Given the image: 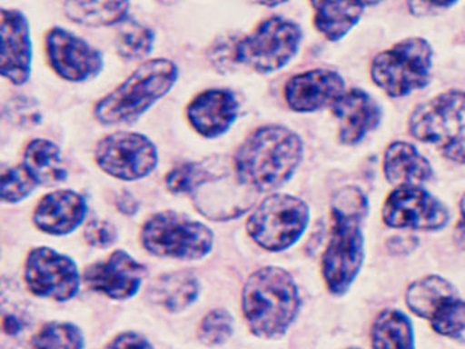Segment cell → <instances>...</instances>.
Segmentation results:
<instances>
[{"mask_svg": "<svg viewBox=\"0 0 465 349\" xmlns=\"http://www.w3.org/2000/svg\"><path fill=\"white\" fill-rule=\"evenodd\" d=\"M233 332V317L225 309L210 310L197 328V338L203 345L217 346L227 343Z\"/></svg>", "mask_w": 465, "mask_h": 349, "instance_id": "cell-32", "label": "cell"}, {"mask_svg": "<svg viewBox=\"0 0 465 349\" xmlns=\"http://www.w3.org/2000/svg\"><path fill=\"white\" fill-rule=\"evenodd\" d=\"M154 304L171 314L188 309L199 296V281L189 271H173L158 277L148 288Z\"/></svg>", "mask_w": 465, "mask_h": 349, "instance_id": "cell-26", "label": "cell"}, {"mask_svg": "<svg viewBox=\"0 0 465 349\" xmlns=\"http://www.w3.org/2000/svg\"><path fill=\"white\" fill-rule=\"evenodd\" d=\"M155 33L134 18H124L116 35V54L124 62H139L152 54Z\"/></svg>", "mask_w": 465, "mask_h": 349, "instance_id": "cell-28", "label": "cell"}, {"mask_svg": "<svg viewBox=\"0 0 465 349\" xmlns=\"http://www.w3.org/2000/svg\"><path fill=\"white\" fill-rule=\"evenodd\" d=\"M104 349H154V346L139 333L124 332L109 341Z\"/></svg>", "mask_w": 465, "mask_h": 349, "instance_id": "cell-35", "label": "cell"}, {"mask_svg": "<svg viewBox=\"0 0 465 349\" xmlns=\"http://www.w3.org/2000/svg\"><path fill=\"white\" fill-rule=\"evenodd\" d=\"M85 340L76 324L51 322L36 330L28 349H84Z\"/></svg>", "mask_w": 465, "mask_h": 349, "instance_id": "cell-29", "label": "cell"}, {"mask_svg": "<svg viewBox=\"0 0 465 349\" xmlns=\"http://www.w3.org/2000/svg\"><path fill=\"white\" fill-rule=\"evenodd\" d=\"M371 349H415L411 320L396 309L381 310L371 327Z\"/></svg>", "mask_w": 465, "mask_h": 349, "instance_id": "cell-27", "label": "cell"}, {"mask_svg": "<svg viewBox=\"0 0 465 349\" xmlns=\"http://www.w3.org/2000/svg\"><path fill=\"white\" fill-rule=\"evenodd\" d=\"M464 111V91H444L412 111L408 119V133L418 142L436 145L444 158L462 165Z\"/></svg>", "mask_w": 465, "mask_h": 349, "instance_id": "cell-6", "label": "cell"}, {"mask_svg": "<svg viewBox=\"0 0 465 349\" xmlns=\"http://www.w3.org/2000/svg\"><path fill=\"white\" fill-rule=\"evenodd\" d=\"M238 111V98L232 91L209 88L193 96L184 114L197 135L204 139H217L231 129Z\"/></svg>", "mask_w": 465, "mask_h": 349, "instance_id": "cell-20", "label": "cell"}, {"mask_svg": "<svg viewBox=\"0 0 465 349\" xmlns=\"http://www.w3.org/2000/svg\"><path fill=\"white\" fill-rule=\"evenodd\" d=\"M344 90L345 82L339 72L319 67L288 79L284 85V101L296 114H312L331 106Z\"/></svg>", "mask_w": 465, "mask_h": 349, "instance_id": "cell-17", "label": "cell"}, {"mask_svg": "<svg viewBox=\"0 0 465 349\" xmlns=\"http://www.w3.org/2000/svg\"><path fill=\"white\" fill-rule=\"evenodd\" d=\"M115 205L122 214L127 215V217H132L139 211V203H137L136 197L132 196L129 192H122L121 194H118Z\"/></svg>", "mask_w": 465, "mask_h": 349, "instance_id": "cell-36", "label": "cell"}, {"mask_svg": "<svg viewBox=\"0 0 465 349\" xmlns=\"http://www.w3.org/2000/svg\"><path fill=\"white\" fill-rule=\"evenodd\" d=\"M212 169L204 163H184L171 169L163 178L166 190L173 194L192 196L212 174Z\"/></svg>", "mask_w": 465, "mask_h": 349, "instance_id": "cell-31", "label": "cell"}, {"mask_svg": "<svg viewBox=\"0 0 465 349\" xmlns=\"http://www.w3.org/2000/svg\"><path fill=\"white\" fill-rule=\"evenodd\" d=\"M300 289L287 270L275 265L260 268L242 289V314L256 337L278 340L298 316Z\"/></svg>", "mask_w": 465, "mask_h": 349, "instance_id": "cell-3", "label": "cell"}, {"mask_svg": "<svg viewBox=\"0 0 465 349\" xmlns=\"http://www.w3.org/2000/svg\"><path fill=\"white\" fill-rule=\"evenodd\" d=\"M35 184L23 165H0V203L17 204L33 194Z\"/></svg>", "mask_w": 465, "mask_h": 349, "instance_id": "cell-30", "label": "cell"}, {"mask_svg": "<svg viewBox=\"0 0 465 349\" xmlns=\"http://www.w3.org/2000/svg\"><path fill=\"white\" fill-rule=\"evenodd\" d=\"M428 2L439 9H449V7L454 6L459 0H428Z\"/></svg>", "mask_w": 465, "mask_h": 349, "instance_id": "cell-38", "label": "cell"}, {"mask_svg": "<svg viewBox=\"0 0 465 349\" xmlns=\"http://www.w3.org/2000/svg\"><path fill=\"white\" fill-rule=\"evenodd\" d=\"M178 79L179 67L170 59L143 62L94 104L95 121L104 126H132L171 93Z\"/></svg>", "mask_w": 465, "mask_h": 349, "instance_id": "cell-4", "label": "cell"}, {"mask_svg": "<svg viewBox=\"0 0 465 349\" xmlns=\"http://www.w3.org/2000/svg\"><path fill=\"white\" fill-rule=\"evenodd\" d=\"M87 213V200L80 193L69 189L54 190L36 203L33 224L46 235H69L84 223Z\"/></svg>", "mask_w": 465, "mask_h": 349, "instance_id": "cell-21", "label": "cell"}, {"mask_svg": "<svg viewBox=\"0 0 465 349\" xmlns=\"http://www.w3.org/2000/svg\"><path fill=\"white\" fill-rule=\"evenodd\" d=\"M25 288L38 298L67 302L79 294L82 275L72 257L52 247H34L23 271Z\"/></svg>", "mask_w": 465, "mask_h": 349, "instance_id": "cell-12", "label": "cell"}, {"mask_svg": "<svg viewBox=\"0 0 465 349\" xmlns=\"http://www.w3.org/2000/svg\"><path fill=\"white\" fill-rule=\"evenodd\" d=\"M313 25L324 40L339 43L357 27L365 7L358 0H309Z\"/></svg>", "mask_w": 465, "mask_h": 349, "instance_id": "cell-23", "label": "cell"}, {"mask_svg": "<svg viewBox=\"0 0 465 349\" xmlns=\"http://www.w3.org/2000/svg\"><path fill=\"white\" fill-rule=\"evenodd\" d=\"M368 199L358 187H344L331 205V232L322 257V274L332 295L348 293L365 260L362 224Z\"/></svg>", "mask_w": 465, "mask_h": 349, "instance_id": "cell-2", "label": "cell"}, {"mask_svg": "<svg viewBox=\"0 0 465 349\" xmlns=\"http://www.w3.org/2000/svg\"><path fill=\"white\" fill-rule=\"evenodd\" d=\"M303 160L300 135L282 125L252 130L233 155L232 168L242 186L254 193L284 186Z\"/></svg>", "mask_w": 465, "mask_h": 349, "instance_id": "cell-1", "label": "cell"}, {"mask_svg": "<svg viewBox=\"0 0 465 349\" xmlns=\"http://www.w3.org/2000/svg\"><path fill=\"white\" fill-rule=\"evenodd\" d=\"M147 268L118 249L105 260L93 263L84 271V283L88 288L114 301L134 298L142 288Z\"/></svg>", "mask_w": 465, "mask_h": 349, "instance_id": "cell-16", "label": "cell"}, {"mask_svg": "<svg viewBox=\"0 0 465 349\" xmlns=\"http://www.w3.org/2000/svg\"><path fill=\"white\" fill-rule=\"evenodd\" d=\"M35 333V314L22 286L0 278V349H28Z\"/></svg>", "mask_w": 465, "mask_h": 349, "instance_id": "cell-19", "label": "cell"}, {"mask_svg": "<svg viewBox=\"0 0 465 349\" xmlns=\"http://www.w3.org/2000/svg\"><path fill=\"white\" fill-rule=\"evenodd\" d=\"M83 236L88 246L95 249H108L118 241V229L109 221L93 220L85 225Z\"/></svg>", "mask_w": 465, "mask_h": 349, "instance_id": "cell-34", "label": "cell"}, {"mask_svg": "<svg viewBox=\"0 0 465 349\" xmlns=\"http://www.w3.org/2000/svg\"><path fill=\"white\" fill-rule=\"evenodd\" d=\"M7 121L17 127L38 126L43 121V112L36 101L30 96H13L6 104Z\"/></svg>", "mask_w": 465, "mask_h": 349, "instance_id": "cell-33", "label": "cell"}, {"mask_svg": "<svg viewBox=\"0 0 465 349\" xmlns=\"http://www.w3.org/2000/svg\"><path fill=\"white\" fill-rule=\"evenodd\" d=\"M256 4L262 5L266 7H278L282 5L287 4L288 0H253Z\"/></svg>", "mask_w": 465, "mask_h": 349, "instance_id": "cell-39", "label": "cell"}, {"mask_svg": "<svg viewBox=\"0 0 465 349\" xmlns=\"http://www.w3.org/2000/svg\"><path fill=\"white\" fill-rule=\"evenodd\" d=\"M383 172L387 182L396 186H420L433 176L430 161L415 145L407 142H393L387 145Z\"/></svg>", "mask_w": 465, "mask_h": 349, "instance_id": "cell-22", "label": "cell"}, {"mask_svg": "<svg viewBox=\"0 0 465 349\" xmlns=\"http://www.w3.org/2000/svg\"><path fill=\"white\" fill-rule=\"evenodd\" d=\"M361 5H362L363 7H369V6H378L379 4H381L383 0H358Z\"/></svg>", "mask_w": 465, "mask_h": 349, "instance_id": "cell-40", "label": "cell"}, {"mask_svg": "<svg viewBox=\"0 0 465 349\" xmlns=\"http://www.w3.org/2000/svg\"><path fill=\"white\" fill-rule=\"evenodd\" d=\"M49 69L67 83L97 79L104 70V56L82 36L64 27H52L44 40Z\"/></svg>", "mask_w": 465, "mask_h": 349, "instance_id": "cell-13", "label": "cell"}, {"mask_svg": "<svg viewBox=\"0 0 465 349\" xmlns=\"http://www.w3.org/2000/svg\"><path fill=\"white\" fill-rule=\"evenodd\" d=\"M33 75V38L27 15L0 7V77L25 85Z\"/></svg>", "mask_w": 465, "mask_h": 349, "instance_id": "cell-15", "label": "cell"}, {"mask_svg": "<svg viewBox=\"0 0 465 349\" xmlns=\"http://www.w3.org/2000/svg\"><path fill=\"white\" fill-rule=\"evenodd\" d=\"M23 166L41 186H54L67 179L61 148L48 139L30 140L23 151Z\"/></svg>", "mask_w": 465, "mask_h": 349, "instance_id": "cell-24", "label": "cell"}, {"mask_svg": "<svg viewBox=\"0 0 465 349\" xmlns=\"http://www.w3.org/2000/svg\"><path fill=\"white\" fill-rule=\"evenodd\" d=\"M417 244V239L412 238V236H394L393 239H390L387 247H389L391 254H397V252L407 254V252L414 250Z\"/></svg>", "mask_w": 465, "mask_h": 349, "instance_id": "cell-37", "label": "cell"}, {"mask_svg": "<svg viewBox=\"0 0 465 349\" xmlns=\"http://www.w3.org/2000/svg\"><path fill=\"white\" fill-rule=\"evenodd\" d=\"M311 213L300 197L274 193L249 215L246 231L254 244L269 252H282L303 235Z\"/></svg>", "mask_w": 465, "mask_h": 349, "instance_id": "cell-9", "label": "cell"}, {"mask_svg": "<svg viewBox=\"0 0 465 349\" xmlns=\"http://www.w3.org/2000/svg\"><path fill=\"white\" fill-rule=\"evenodd\" d=\"M383 221L397 229L440 231L450 221V211L420 186H397L383 205Z\"/></svg>", "mask_w": 465, "mask_h": 349, "instance_id": "cell-14", "label": "cell"}, {"mask_svg": "<svg viewBox=\"0 0 465 349\" xmlns=\"http://www.w3.org/2000/svg\"><path fill=\"white\" fill-rule=\"evenodd\" d=\"M302 38L298 23L282 15H272L233 44V61L259 75H270L292 61Z\"/></svg>", "mask_w": 465, "mask_h": 349, "instance_id": "cell-8", "label": "cell"}, {"mask_svg": "<svg viewBox=\"0 0 465 349\" xmlns=\"http://www.w3.org/2000/svg\"><path fill=\"white\" fill-rule=\"evenodd\" d=\"M98 168L118 181L147 178L158 165V150L147 135L136 132L111 133L98 140L94 148Z\"/></svg>", "mask_w": 465, "mask_h": 349, "instance_id": "cell-11", "label": "cell"}, {"mask_svg": "<svg viewBox=\"0 0 465 349\" xmlns=\"http://www.w3.org/2000/svg\"><path fill=\"white\" fill-rule=\"evenodd\" d=\"M129 9L130 0H66L64 5L70 22L93 28L121 25Z\"/></svg>", "mask_w": 465, "mask_h": 349, "instance_id": "cell-25", "label": "cell"}, {"mask_svg": "<svg viewBox=\"0 0 465 349\" xmlns=\"http://www.w3.org/2000/svg\"><path fill=\"white\" fill-rule=\"evenodd\" d=\"M433 49L420 36H410L379 52L371 64V79L390 98H402L430 85Z\"/></svg>", "mask_w": 465, "mask_h": 349, "instance_id": "cell-5", "label": "cell"}, {"mask_svg": "<svg viewBox=\"0 0 465 349\" xmlns=\"http://www.w3.org/2000/svg\"><path fill=\"white\" fill-rule=\"evenodd\" d=\"M408 309L426 319L438 334L464 340L465 306L459 289L444 278L430 275L415 281L405 294Z\"/></svg>", "mask_w": 465, "mask_h": 349, "instance_id": "cell-10", "label": "cell"}, {"mask_svg": "<svg viewBox=\"0 0 465 349\" xmlns=\"http://www.w3.org/2000/svg\"><path fill=\"white\" fill-rule=\"evenodd\" d=\"M330 108L339 125L340 143L344 145H360L378 129L383 118L381 104L362 88H345Z\"/></svg>", "mask_w": 465, "mask_h": 349, "instance_id": "cell-18", "label": "cell"}, {"mask_svg": "<svg viewBox=\"0 0 465 349\" xmlns=\"http://www.w3.org/2000/svg\"><path fill=\"white\" fill-rule=\"evenodd\" d=\"M145 252L161 259L200 260L212 252L214 234L209 226L176 211H161L140 229Z\"/></svg>", "mask_w": 465, "mask_h": 349, "instance_id": "cell-7", "label": "cell"}, {"mask_svg": "<svg viewBox=\"0 0 465 349\" xmlns=\"http://www.w3.org/2000/svg\"><path fill=\"white\" fill-rule=\"evenodd\" d=\"M350 349H358V348H350Z\"/></svg>", "mask_w": 465, "mask_h": 349, "instance_id": "cell-41", "label": "cell"}]
</instances>
